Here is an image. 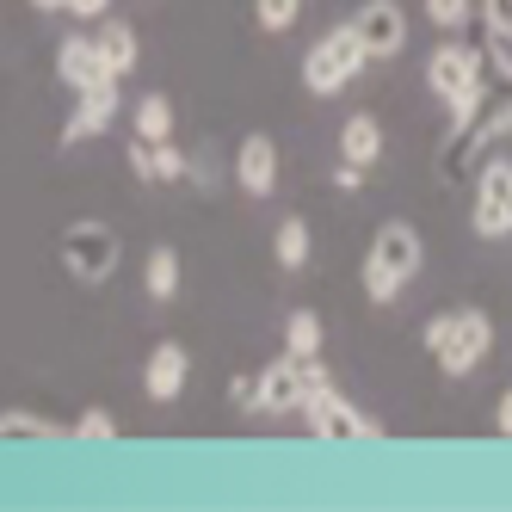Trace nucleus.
Segmentation results:
<instances>
[{
    "label": "nucleus",
    "mask_w": 512,
    "mask_h": 512,
    "mask_svg": "<svg viewBox=\"0 0 512 512\" xmlns=\"http://www.w3.org/2000/svg\"><path fill=\"white\" fill-rule=\"evenodd\" d=\"M0 438H62V426H56V420H44V414L7 408V414H0Z\"/></svg>",
    "instance_id": "nucleus-21"
},
{
    "label": "nucleus",
    "mask_w": 512,
    "mask_h": 512,
    "mask_svg": "<svg viewBox=\"0 0 512 512\" xmlns=\"http://www.w3.org/2000/svg\"><path fill=\"white\" fill-rule=\"evenodd\" d=\"M364 173H371V167H358V161H340V167H334V186H340V192H358V186H364Z\"/></svg>",
    "instance_id": "nucleus-27"
},
{
    "label": "nucleus",
    "mask_w": 512,
    "mask_h": 512,
    "mask_svg": "<svg viewBox=\"0 0 512 512\" xmlns=\"http://www.w3.org/2000/svg\"><path fill=\"white\" fill-rule=\"evenodd\" d=\"M426 352L438 358V371L445 377H469L475 364L488 358V346H494V321L482 315V309H457V315H432L426 321Z\"/></svg>",
    "instance_id": "nucleus-3"
},
{
    "label": "nucleus",
    "mask_w": 512,
    "mask_h": 512,
    "mask_svg": "<svg viewBox=\"0 0 512 512\" xmlns=\"http://www.w3.org/2000/svg\"><path fill=\"white\" fill-rule=\"evenodd\" d=\"M500 136H512V99H469V105H451V136H445V155H438V173L457 179L475 167V155H488Z\"/></svg>",
    "instance_id": "nucleus-1"
},
{
    "label": "nucleus",
    "mask_w": 512,
    "mask_h": 512,
    "mask_svg": "<svg viewBox=\"0 0 512 512\" xmlns=\"http://www.w3.org/2000/svg\"><path fill=\"white\" fill-rule=\"evenodd\" d=\"M482 38H488V56H494V68L512 81V31L506 25H494V19H482Z\"/></svg>",
    "instance_id": "nucleus-25"
},
{
    "label": "nucleus",
    "mask_w": 512,
    "mask_h": 512,
    "mask_svg": "<svg viewBox=\"0 0 512 512\" xmlns=\"http://www.w3.org/2000/svg\"><path fill=\"white\" fill-rule=\"evenodd\" d=\"M303 401V389H297V358H278V364H266L260 371V383H253V395H247V408H260V414H284V408H297Z\"/></svg>",
    "instance_id": "nucleus-14"
},
{
    "label": "nucleus",
    "mask_w": 512,
    "mask_h": 512,
    "mask_svg": "<svg viewBox=\"0 0 512 512\" xmlns=\"http://www.w3.org/2000/svg\"><path fill=\"white\" fill-rule=\"evenodd\" d=\"M31 7H38V13H62V0H31Z\"/></svg>",
    "instance_id": "nucleus-31"
},
{
    "label": "nucleus",
    "mask_w": 512,
    "mask_h": 512,
    "mask_svg": "<svg viewBox=\"0 0 512 512\" xmlns=\"http://www.w3.org/2000/svg\"><path fill=\"white\" fill-rule=\"evenodd\" d=\"M284 346L297 352V358H309V352H321V315H309V309H297L284 321Z\"/></svg>",
    "instance_id": "nucleus-22"
},
{
    "label": "nucleus",
    "mask_w": 512,
    "mask_h": 512,
    "mask_svg": "<svg viewBox=\"0 0 512 512\" xmlns=\"http://www.w3.org/2000/svg\"><path fill=\"white\" fill-rule=\"evenodd\" d=\"M124 260V241L112 223H99V216H81V223H68L62 229V266L68 278H81V284H105L118 272Z\"/></svg>",
    "instance_id": "nucleus-4"
},
{
    "label": "nucleus",
    "mask_w": 512,
    "mask_h": 512,
    "mask_svg": "<svg viewBox=\"0 0 512 512\" xmlns=\"http://www.w3.org/2000/svg\"><path fill=\"white\" fill-rule=\"evenodd\" d=\"M482 19H494V25L512 31V0H482Z\"/></svg>",
    "instance_id": "nucleus-29"
},
{
    "label": "nucleus",
    "mask_w": 512,
    "mask_h": 512,
    "mask_svg": "<svg viewBox=\"0 0 512 512\" xmlns=\"http://www.w3.org/2000/svg\"><path fill=\"white\" fill-rule=\"evenodd\" d=\"M469 13H475L469 0H426V19H432L438 31H463V25H469Z\"/></svg>",
    "instance_id": "nucleus-24"
},
{
    "label": "nucleus",
    "mask_w": 512,
    "mask_h": 512,
    "mask_svg": "<svg viewBox=\"0 0 512 512\" xmlns=\"http://www.w3.org/2000/svg\"><path fill=\"white\" fill-rule=\"evenodd\" d=\"M93 44H99V56H105V68H112V75H118V81H124V75H130V68L142 62V50H136V31H130L124 19H105Z\"/></svg>",
    "instance_id": "nucleus-16"
},
{
    "label": "nucleus",
    "mask_w": 512,
    "mask_h": 512,
    "mask_svg": "<svg viewBox=\"0 0 512 512\" xmlns=\"http://www.w3.org/2000/svg\"><path fill=\"white\" fill-rule=\"evenodd\" d=\"M352 31H358L364 56L383 62V56H395L401 44H408V13H401L395 0H364V7L352 13Z\"/></svg>",
    "instance_id": "nucleus-9"
},
{
    "label": "nucleus",
    "mask_w": 512,
    "mask_h": 512,
    "mask_svg": "<svg viewBox=\"0 0 512 512\" xmlns=\"http://www.w3.org/2000/svg\"><path fill=\"white\" fill-rule=\"evenodd\" d=\"M56 81H62V87H75V93H87V87L118 81V75L105 68V56H99V44L87 38V31H68V38L56 44Z\"/></svg>",
    "instance_id": "nucleus-10"
},
{
    "label": "nucleus",
    "mask_w": 512,
    "mask_h": 512,
    "mask_svg": "<svg viewBox=\"0 0 512 512\" xmlns=\"http://www.w3.org/2000/svg\"><path fill=\"white\" fill-rule=\"evenodd\" d=\"M272 253H278L284 272H303V266H309V223H303V216H284V223H278Z\"/></svg>",
    "instance_id": "nucleus-20"
},
{
    "label": "nucleus",
    "mask_w": 512,
    "mask_h": 512,
    "mask_svg": "<svg viewBox=\"0 0 512 512\" xmlns=\"http://www.w3.org/2000/svg\"><path fill=\"white\" fill-rule=\"evenodd\" d=\"M235 179H241L253 198H272V192H278V149H272V136H247V142H241Z\"/></svg>",
    "instance_id": "nucleus-15"
},
{
    "label": "nucleus",
    "mask_w": 512,
    "mask_h": 512,
    "mask_svg": "<svg viewBox=\"0 0 512 512\" xmlns=\"http://www.w3.org/2000/svg\"><path fill=\"white\" fill-rule=\"evenodd\" d=\"M186 377H192V358H186L179 340H161L149 352V364H142V389H149V401H179Z\"/></svg>",
    "instance_id": "nucleus-12"
},
{
    "label": "nucleus",
    "mask_w": 512,
    "mask_h": 512,
    "mask_svg": "<svg viewBox=\"0 0 512 512\" xmlns=\"http://www.w3.org/2000/svg\"><path fill=\"white\" fill-rule=\"evenodd\" d=\"M253 13H260L266 31H290V25H297V13H303V0H253Z\"/></svg>",
    "instance_id": "nucleus-23"
},
{
    "label": "nucleus",
    "mask_w": 512,
    "mask_h": 512,
    "mask_svg": "<svg viewBox=\"0 0 512 512\" xmlns=\"http://www.w3.org/2000/svg\"><path fill=\"white\" fill-rule=\"evenodd\" d=\"M130 124H136L142 142H167V136H173V105H167L161 93H142V99L130 105Z\"/></svg>",
    "instance_id": "nucleus-18"
},
{
    "label": "nucleus",
    "mask_w": 512,
    "mask_h": 512,
    "mask_svg": "<svg viewBox=\"0 0 512 512\" xmlns=\"http://www.w3.org/2000/svg\"><path fill=\"white\" fill-rule=\"evenodd\" d=\"M112 118H118V81H99V87L81 93L75 118L62 124V142L75 149V142H87V136H105V130H112Z\"/></svg>",
    "instance_id": "nucleus-11"
},
{
    "label": "nucleus",
    "mask_w": 512,
    "mask_h": 512,
    "mask_svg": "<svg viewBox=\"0 0 512 512\" xmlns=\"http://www.w3.org/2000/svg\"><path fill=\"white\" fill-rule=\"evenodd\" d=\"M494 426H500V432H506V438H512V389H506V395H500V408H494Z\"/></svg>",
    "instance_id": "nucleus-30"
},
{
    "label": "nucleus",
    "mask_w": 512,
    "mask_h": 512,
    "mask_svg": "<svg viewBox=\"0 0 512 512\" xmlns=\"http://www.w3.org/2000/svg\"><path fill=\"white\" fill-rule=\"evenodd\" d=\"M142 290H149L155 303H173L179 297V253L173 247H155L149 266H142Z\"/></svg>",
    "instance_id": "nucleus-19"
},
{
    "label": "nucleus",
    "mask_w": 512,
    "mask_h": 512,
    "mask_svg": "<svg viewBox=\"0 0 512 512\" xmlns=\"http://www.w3.org/2000/svg\"><path fill=\"white\" fill-rule=\"evenodd\" d=\"M340 155L358 161V167H377V155H383V124H377L371 112L346 118V130H340Z\"/></svg>",
    "instance_id": "nucleus-17"
},
{
    "label": "nucleus",
    "mask_w": 512,
    "mask_h": 512,
    "mask_svg": "<svg viewBox=\"0 0 512 512\" xmlns=\"http://www.w3.org/2000/svg\"><path fill=\"white\" fill-rule=\"evenodd\" d=\"M420 229L414 223H383L377 235H371V253H364V297L371 303H395L401 290L414 284V272H420Z\"/></svg>",
    "instance_id": "nucleus-2"
},
{
    "label": "nucleus",
    "mask_w": 512,
    "mask_h": 512,
    "mask_svg": "<svg viewBox=\"0 0 512 512\" xmlns=\"http://www.w3.org/2000/svg\"><path fill=\"white\" fill-rule=\"evenodd\" d=\"M130 173L136 179H149V186H167V179H192V161L173 149V136L167 142H130Z\"/></svg>",
    "instance_id": "nucleus-13"
},
{
    "label": "nucleus",
    "mask_w": 512,
    "mask_h": 512,
    "mask_svg": "<svg viewBox=\"0 0 512 512\" xmlns=\"http://www.w3.org/2000/svg\"><path fill=\"white\" fill-rule=\"evenodd\" d=\"M303 426H309L315 438H334V445H346V438H383V426H377V420H364L340 389L303 395Z\"/></svg>",
    "instance_id": "nucleus-8"
},
{
    "label": "nucleus",
    "mask_w": 512,
    "mask_h": 512,
    "mask_svg": "<svg viewBox=\"0 0 512 512\" xmlns=\"http://www.w3.org/2000/svg\"><path fill=\"white\" fill-rule=\"evenodd\" d=\"M105 7L112 0H62V13H75V19H105Z\"/></svg>",
    "instance_id": "nucleus-28"
},
{
    "label": "nucleus",
    "mask_w": 512,
    "mask_h": 512,
    "mask_svg": "<svg viewBox=\"0 0 512 512\" xmlns=\"http://www.w3.org/2000/svg\"><path fill=\"white\" fill-rule=\"evenodd\" d=\"M68 438H118V420L105 414V408H87L75 426H68Z\"/></svg>",
    "instance_id": "nucleus-26"
},
{
    "label": "nucleus",
    "mask_w": 512,
    "mask_h": 512,
    "mask_svg": "<svg viewBox=\"0 0 512 512\" xmlns=\"http://www.w3.org/2000/svg\"><path fill=\"white\" fill-rule=\"evenodd\" d=\"M426 87L445 99V105L482 99V50H469V44H438V50L426 56Z\"/></svg>",
    "instance_id": "nucleus-6"
},
{
    "label": "nucleus",
    "mask_w": 512,
    "mask_h": 512,
    "mask_svg": "<svg viewBox=\"0 0 512 512\" xmlns=\"http://www.w3.org/2000/svg\"><path fill=\"white\" fill-rule=\"evenodd\" d=\"M371 62L352 25H334L327 38H315V50L303 56V87L309 93H346V81H358V68Z\"/></svg>",
    "instance_id": "nucleus-5"
},
{
    "label": "nucleus",
    "mask_w": 512,
    "mask_h": 512,
    "mask_svg": "<svg viewBox=\"0 0 512 512\" xmlns=\"http://www.w3.org/2000/svg\"><path fill=\"white\" fill-rule=\"evenodd\" d=\"M469 223L482 241H500L512 235V161H482V173H475V210Z\"/></svg>",
    "instance_id": "nucleus-7"
}]
</instances>
